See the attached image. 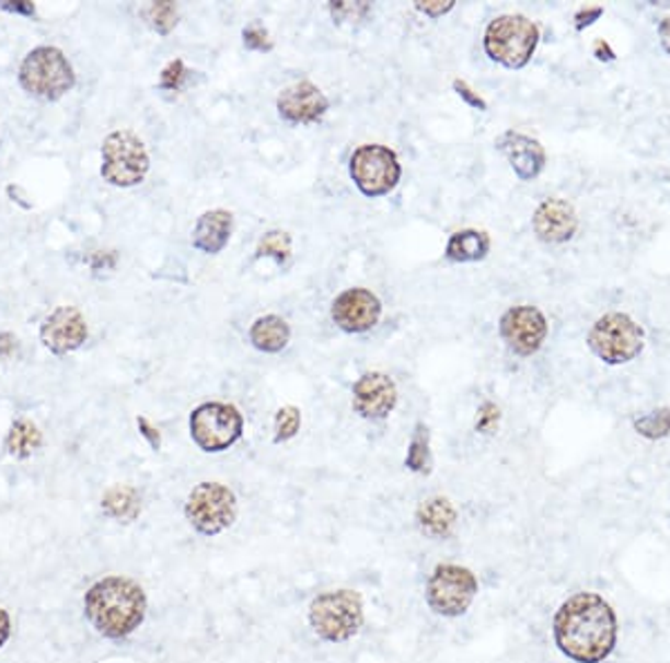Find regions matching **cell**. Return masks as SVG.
<instances>
[{
	"label": "cell",
	"mask_w": 670,
	"mask_h": 663,
	"mask_svg": "<svg viewBox=\"0 0 670 663\" xmlns=\"http://www.w3.org/2000/svg\"><path fill=\"white\" fill-rule=\"evenodd\" d=\"M554 645L575 663H603L620 641L614 607L597 592H575L552 619Z\"/></svg>",
	"instance_id": "cell-1"
},
{
	"label": "cell",
	"mask_w": 670,
	"mask_h": 663,
	"mask_svg": "<svg viewBox=\"0 0 670 663\" xmlns=\"http://www.w3.org/2000/svg\"><path fill=\"white\" fill-rule=\"evenodd\" d=\"M83 613L101 637L122 641L146 621L148 596L135 579L109 574L90 585L83 596Z\"/></svg>",
	"instance_id": "cell-2"
},
{
	"label": "cell",
	"mask_w": 670,
	"mask_h": 663,
	"mask_svg": "<svg viewBox=\"0 0 670 663\" xmlns=\"http://www.w3.org/2000/svg\"><path fill=\"white\" fill-rule=\"evenodd\" d=\"M309 624L326 643H345L354 639L365 624V603L356 590H328L317 594L309 605Z\"/></svg>",
	"instance_id": "cell-3"
},
{
	"label": "cell",
	"mask_w": 670,
	"mask_h": 663,
	"mask_svg": "<svg viewBox=\"0 0 670 663\" xmlns=\"http://www.w3.org/2000/svg\"><path fill=\"white\" fill-rule=\"evenodd\" d=\"M539 45V27L521 14H503L494 19L483 36L485 54L508 70L525 68Z\"/></svg>",
	"instance_id": "cell-4"
},
{
	"label": "cell",
	"mask_w": 670,
	"mask_h": 663,
	"mask_svg": "<svg viewBox=\"0 0 670 663\" xmlns=\"http://www.w3.org/2000/svg\"><path fill=\"white\" fill-rule=\"evenodd\" d=\"M19 81L23 90L36 98L59 101L74 88L77 74L59 47L41 45L23 59Z\"/></svg>",
	"instance_id": "cell-5"
},
{
	"label": "cell",
	"mask_w": 670,
	"mask_h": 663,
	"mask_svg": "<svg viewBox=\"0 0 670 663\" xmlns=\"http://www.w3.org/2000/svg\"><path fill=\"white\" fill-rule=\"evenodd\" d=\"M150 156L143 141L130 130H117L101 146V177L117 188H132L146 179Z\"/></svg>",
	"instance_id": "cell-6"
},
{
	"label": "cell",
	"mask_w": 670,
	"mask_h": 663,
	"mask_svg": "<svg viewBox=\"0 0 670 663\" xmlns=\"http://www.w3.org/2000/svg\"><path fill=\"white\" fill-rule=\"evenodd\" d=\"M478 594V579L470 568L454 566V563H440L429 574L425 588V601L429 610L440 617L457 619L470 610Z\"/></svg>",
	"instance_id": "cell-7"
},
{
	"label": "cell",
	"mask_w": 670,
	"mask_h": 663,
	"mask_svg": "<svg viewBox=\"0 0 670 663\" xmlns=\"http://www.w3.org/2000/svg\"><path fill=\"white\" fill-rule=\"evenodd\" d=\"M588 347L605 364H626L642 353L644 330L626 313H608L590 328Z\"/></svg>",
	"instance_id": "cell-8"
},
{
	"label": "cell",
	"mask_w": 670,
	"mask_h": 663,
	"mask_svg": "<svg viewBox=\"0 0 670 663\" xmlns=\"http://www.w3.org/2000/svg\"><path fill=\"white\" fill-rule=\"evenodd\" d=\"M190 438L206 454L231 450L244 433V416L227 403H204L190 414Z\"/></svg>",
	"instance_id": "cell-9"
},
{
	"label": "cell",
	"mask_w": 670,
	"mask_h": 663,
	"mask_svg": "<svg viewBox=\"0 0 670 663\" xmlns=\"http://www.w3.org/2000/svg\"><path fill=\"white\" fill-rule=\"evenodd\" d=\"M184 514L201 536H217L238 519V499L233 489L221 482H199L190 493Z\"/></svg>",
	"instance_id": "cell-10"
},
{
	"label": "cell",
	"mask_w": 670,
	"mask_h": 663,
	"mask_svg": "<svg viewBox=\"0 0 670 663\" xmlns=\"http://www.w3.org/2000/svg\"><path fill=\"white\" fill-rule=\"evenodd\" d=\"M349 175L365 197H382L398 186L403 168L394 150L365 143L351 154Z\"/></svg>",
	"instance_id": "cell-11"
},
{
	"label": "cell",
	"mask_w": 670,
	"mask_h": 663,
	"mask_svg": "<svg viewBox=\"0 0 670 663\" xmlns=\"http://www.w3.org/2000/svg\"><path fill=\"white\" fill-rule=\"evenodd\" d=\"M500 338L517 356H534L547 338V319L536 306H515L500 317Z\"/></svg>",
	"instance_id": "cell-12"
},
{
	"label": "cell",
	"mask_w": 670,
	"mask_h": 663,
	"mask_svg": "<svg viewBox=\"0 0 670 663\" xmlns=\"http://www.w3.org/2000/svg\"><path fill=\"white\" fill-rule=\"evenodd\" d=\"M88 340V322L74 306L54 309L41 324V342L54 356H68Z\"/></svg>",
	"instance_id": "cell-13"
},
{
	"label": "cell",
	"mask_w": 670,
	"mask_h": 663,
	"mask_svg": "<svg viewBox=\"0 0 670 663\" xmlns=\"http://www.w3.org/2000/svg\"><path fill=\"white\" fill-rule=\"evenodd\" d=\"M354 409L367 420H384L398 405V386L386 373L369 371L354 384Z\"/></svg>",
	"instance_id": "cell-14"
},
{
	"label": "cell",
	"mask_w": 670,
	"mask_h": 663,
	"mask_svg": "<svg viewBox=\"0 0 670 663\" xmlns=\"http://www.w3.org/2000/svg\"><path fill=\"white\" fill-rule=\"evenodd\" d=\"M382 315L380 300L367 289H347L333 300L331 317L345 334H365L371 330Z\"/></svg>",
	"instance_id": "cell-15"
},
{
	"label": "cell",
	"mask_w": 670,
	"mask_h": 663,
	"mask_svg": "<svg viewBox=\"0 0 670 663\" xmlns=\"http://www.w3.org/2000/svg\"><path fill=\"white\" fill-rule=\"evenodd\" d=\"M328 109V98L311 81H300L285 88L277 96V113L293 126H309L320 121Z\"/></svg>",
	"instance_id": "cell-16"
},
{
	"label": "cell",
	"mask_w": 670,
	"mask_h": 663,
	"mask_svg": "<svg viewBox=\"0 0 670 663\" xmlns=\"http://www.w3.org/2000/svg\"><path fill=\"white\" fill-rule=\"evenodd\" d=\"M532 229L541 242L566 244L575 237L579 229V217L568 201L558 199V197H550L541 201L539 208L534 210Z\"/></svg>",
	"instance_id": "cell-17"
},
{
	"label": "cell",
	"mask_w": 670,
	"mask_h": 663,
	"mask_svg": "<svg viewBox=\"0 0 670 663\" xmlns=\"http://www.w3.org/2000/svg\"><path fill=\"white\" fill-rule=\"evenodd\" d=\"M496 148L508 156L517 177L523 179V182L536 179L545 168V150L532 137H525L521 132L510 130V132L498 137Z\"/></svg>",
	"instance_id": "cell-18"
},
{
	"label": "cell",
	"mask_w": 670,
	"mask_h": 663,
	"mask_svg": "<svg viewBox=\"0 0 670 663\" xmlns=\"http://www.w3.org/2000/svg\"><path fill=\"white\" fill-rule=\"evenodd\" d=\"M233 233V214L229 210L204 212L193 231V246L206 255H217L227 248Z\"/></svg>",
	"instance_id": "cell-19"
},
{
	"label": "cell",
	"mask_w": 670,
	"mask_h": 663,
	"mask_svg": "<svg viewBox=\"0 0 670 663\" xmlns=\"http://www.w3.org/2000/svg\"><path fill=\"white\" fill-rule=\"evenodd\" d=\"M416 521L429 538H447L452 536L459 523V512L452 505V501L440 499L438 496V499H429L418 508Z\"/></svg>",
	"instance_id": "cell-20"
},
{
	"label": "cell",
	"mask_w": 670,
	"mask_h": 663,
	"mask_svg": "<svg viewBox=\"0 0 670 663\" xmlns=\"http://www.w3.org/2000/svg\"><path fill=\"white\" fill-rule=\"evenodd\" d=\"M291 340V326L279 315L257 317L251 326V345L262 353L285 351Z\"/></svg>",
	"instance_id": "cell-21"
},
{
	"label": "cell",
	"mask_w": 670,
	"mask_h": 663,
	"mask_svg": "<svg viewBox=\"0 0 670 663\" xmlns=\"http://www.w3.org/2000/svg\"><path fill=\"white\" fill-rule=\"evenodd\" d=\"M101 510L105 516L119 523H132L141 512V496L130 485H112L103 493Z\"/></svg>",
	"instance_id": "cell-22"
},
{
	"label": "cell",
	"mask_w": 670,
	"mask_h": 663,
	"mask_svg": "<svg viewBox=\"0 0 670 663\" xmlns=\"http://www.w3.org/2000/svg\"><path fill=\"white\" fill-rule=\"evenodd\" d=\"M489 237L483 231H459L450 237L444 248L447 259H452L457 264H470V261H481L489 253Z\"/></svg>",
	"instance_id": "cell-23"
},
{
	"label": "cell",
	"mask_w": 670,
	"mask_h": 663,
	"mask_svg": "<svg viewBox=\"0 0 670 663\" xmlns=\"http://www.w3.org/2000/svg\"><path fill=\"white\" fill-rule=\"evenodd\" d=\"M41 445H43V433L27 418L16 420L10 429V433H8V440H5V450L14 458H30Z\"/></svg>",
	"instance_id": "cell-24"
},
{
	"label": "cell",
	"mask_w": 670,
	"mask_h": 663,
	"mask_svg": "<svg viewBox=\"0 0 670 663\" xmlns=\"http://www.w3.org/2000/svg\"><path fill=\"white\" fill-rule=\"evenodd\" d=\"M405 465L416 474H429L431 472V452H429V433L425 424H416V431L412 435L409 450Z\"/></svg>",
	"instance_id": "cell-25"
},
{
	"label": "cell",
	"mask_w": 670,
	"mask_h": 663,
	"mask_svg": "<svg viewBox=\"0 0 670 663\" xmlns=\"http://www.w3.org/2000/svg\"><path fill=\"white\" fill-rule=\"evenodd\" d=\"M257 257H273L277 264H285L291 257V235L285 231H270L257 244Z\"/></svg>",
	"instance_id": "cell-26"
},
{
	"label": "cell",
	"mask_w": 670,
	"mask_h": 663,
	"mask_svg": "<svg viewBox=\"0 0 670 663\" xmlns=\"http://www.w3.org/2000/svg\"><path fill=\"white\" fill-rule=\"evenodd\" d=\"M635 431L648 440H659L670 433V409H655L635 420Z\"/></svg>",
	"instance_id": "cell-27"
},
{
	"label": "cell",
	"mask_w": 670,
	"mask_h": 663,
	"mask_svg": "<svg viewBox=\"0 0 670 663\" xmlns=\"http://www.w3.org/2000/svg\"><path fill=\"white\" fill-rule=\"evenodd\" d=\"M300 424H302V414H300L298 407L287 405V407L279 409L277 416H275V435H273L275 445L296 438L298 431H300Z\"/></svg>",
	"instance_id": "cell-28"
},
{
	"label": "cell",
	"mask_w": 670,
	"mask_h": 663,
	"mask_svg": "<svg viewBox=\"0 0 670 663\" xmlns=\"http://www.w3.org/2000/svg\"><path fill=\"white\" fill-rule=\"evenodd\" d=\"M150 25L161 34H171L177 25V5L175 3H152L148 8Z\"/></svg>",
	"instance_id": "cell-29"
},
{
	"label": "cell",
	"mask_w": 670,
	"mask_h": 663,
	"mask_svg": "<svg viewBox=\"0 0 670 663\" xmlns=\"http://www.w3.org/2000/svg\"><path fill=\"white\" fill-rule=\"evenodd\" d=\"M186 81V66L182 59H175L168 63L163 70H161V79H159V85L163 90H171V92H180L182 85Z\"/></svg>",
	"instance_id": "cell-30"
},
{
	"label": "cell",
	"mask_w": 670,
	"mask_h": 663,
	"mask_svg": "<svg viewBox=\"0 0 670 663\" xmlns=\"http://www.w3.org/2000/svg\"><path fill=\"white\" fill-rule=\"evenodd\" d=\"M242 36H244V45L253 51H270L273 49V38L266 32V27H262L259 23H251L244 30Z\"/></svg>",
	"instance_id": "cell-31"
},
{
	"label": "cell",
	"mask_w": 670,
	"mask_h": 663,
	"mask_svg": "<svg viewBox=\"0 0 670 663\" xmlns=\"http://www.w3.org/2000/svg\"><path fill=\"white\" fill-rule=\"evenodd\" d=\"M416 10L429 19H440L454 10V0H423L416 3Z\"/></svg>",
	"instance_id": "cell-32"
},
{
	"label": "cell",
	"mask_w": 670,
	"mask_h": 663,
	"mask_svg": "<svg viewBox=\"0 0 670 663\" xmlns=\"http://www.w3.org/2000/svg\"><path fill=\"white\" fill-rule=\"evenodd\" d=\"M367 12H369L367 3H331L333 19H340V21L358 19V16H365Z\"/></svg>",
	"instance_id": "cell-33"
},
{
	"label": "cell",
	"mask_w": 670,
	"mask_h": 663,
	"mask_svg": "<svg viewBox=\"0 0 670 663\" xmlns=\"http://www.w3.org/2000/svg\"><path fill=\"white\" fill-rule=\"evenodd\" d=\"M137 424H139L141 435L148 440V445H150L154 452L161 450V433H159V429L152 427L150 420H148L146 416H139V418H137Z\"/></svg>",
	"instance_id": "cell-34"
},
{
	"label": "cell",
	"mask_w": 670,
	"mask_h": 663,
	"mask_svg": "<svg viewBox=\"0 0 670 663\" xmlns=\"http://www.w3.org/2000/svg\"><path fill=\"white\" fill-rule=\"evenodd\" d=\"M454 90H457V94H459L463 101H467L472 107H476V109H487V103H485L465 81H454Z\"/></svg>",
	"instance_id": "cell-35"
},
{
	"label": "cell",
	"mask_w": 670,
	"mask_h": 663,
	"mask_svg": "<svg viewBox=\"0 0 670 663\" xmlns=\"http://www.w3.org/2000/svg\"><path fill=\"white\" fill-rule=\"evenodd\" d=\"M601 14H603V8H584V10H579L577 16H575V27H577L579 32H584V30L590 27Z\"/></svg>",
	"instance_id": "cell-36"
},
{
	"label": "cell",
	"mask_w": 670,
	"mask_h": 663,
	"mask_svg": "<svg viewBox=\"0 0 670 663\" xmlns=\"http://www.w3.org/2000/svg\"><path fill=\"white\" fill-rule=\"evenodd\" d=\"M19 349V338L14 334H10V330H5V334H0V360H10Z\"/></svg>",
	"instance_id": "cell-37"
},
{
	"label": "cell",
	"mask_w": 670,
	"mask_h": 663,
	"mask_svg": "<svg viewBox=\"0 0 670 663\" xmlns=\"http://www.w3.org/2000/svg\"><path fill=\"white\" fill-rule=\"evenodd\" d=\"M496 420H498V409H496L492 403H485L483 409H481V414H478L476 427H478L481 431H487V429H492V424H494Z\"/></svg>",
	"instance_id": "cell-38"
},
{
	"label": "cell",
	"mask_w": 670,
	"mask_h": 663,
	"mask_svg": "<svg viewBox=\"0 0 670 663\" xmlns=\"http://www.w3.org/2000/svg\"><path fill=\"white\" fill-rule=\"evenodd\" d=\"M0 10H5L10 14H21L32 19L36 14V8L32 3H0Z\"/></svg>",
	"instance_id": "cell-39"
},
{
	"label": "cell",
	"mask_w": 670,
	"mask_h": 663,
	"mask_svg": "<svg viewBox=\"0 0 670 663\" xmlns=\"http://www.w3.org/2000/svg\"><path fill=\"white\" fill-rule=\"evenodd\" d=\"M10 635H12V617H10L8 610L0 607V648L8 643Z\"/></svg>",
	"instance_id": "cell-40"
},
{
	"label": "cell",
	"mask_w": 670,
	"mask_h": 663,
	"mask_svg": "<svg viewBox=\"0 0 670 663\" xmlns=\"http://www.w3.org/2000/svg\"><path fill=\"white\" fill-rule=\"evenodd\" d=\"M659 40H661V47L670 54V16L659 23Z\"/></svg>",
	"instance_id": "cell-41"
},
{
	"label": "cell",
	"mask_w": 670,
	"mask_h": 663,
	"mask_svg": "<svg viewBox=\"0 0 670 663\" xmlns=\"http://www.w3.org/2000/svg\"><path fill=\"white\" fill-rule=\"evenodd\" d=\"M594 54H597V59H599V61H612V59H614L612 49H610L608 43H603V40H597V43H594Z\"/></svg>",
	"instance_id": "cell-42"
}]
</instances>
